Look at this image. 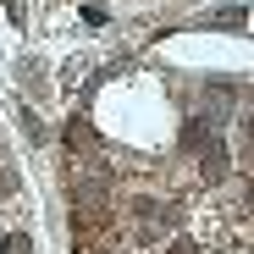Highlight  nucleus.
<instances>
[{
	"instance_id": "f257e3e1",
	"label": "nucleus",
	"mask_w": 254,
	"mask_h": 254,
	"mask_svg": "<svg viewBox=\"0 0 254 254\" xmlns=\"http://www.w3.org/2000/svg\"><path fill=\"white\" fill-rule=\"evenodd\" d=\"M227 177V144L210 138V155H204V183H221Z\"/></svg>"
},
{
	"instance_id": "f03ea898",
	"label": "nucleus",
	"mask_w": 254,
	"mask_h": 254,
	"mask_svg": "<svg viewBox=\"0 0 254 254\" xmlns=\"http://www.w3.org/2000/svg\"><path fill=\"white\" fill-rule=\"evenodd\" d=\"M66 144H72V149H77V144H94V133H89L83 122H66Z\"/></svg>"
},
{
	"instance_id": "7ed1b4c3",
	"label": "nucleus",
	"mask_w": 254,
	"mask_h": 254,
	"mask_svg": "<svg viewBox=\"0 0 254 254\" xmlns=\"http://www.w3.org/2000/svg\"><path fill=\"white\" fill-rule=\"evenodd\" d=\"M6 254H28V238H22V232H11V238H6Z\"/></svg>"
},
{
	"instance_id": "20e7f679",
	"label": "nucleus",
	"mask_w": 254,
	"mask_h": 254,
	"mask_svg": "<svg viewBox=\"0 0 254 254\" xmlns=\"http://www.w3.org/2000/svg\"><path fill=\"white\" fill-rule=\"evenodd\" d=\"M11 188H17V177H11V172H0V199H6Z\"/></svg>"
},
{
	"instance_id": "39448f33",
	"label": "nucleus",
	"mask_w": 254,
	"mask_h": 254,
	"mask_svg": "<svg viewBox=\"0 0 254 254\" xmlns=\"http://www.w3.org/2000/svg\"><path fill=\"white\" fill-rule=\"evenodd\" d=\"M166 254H199V249H193V243H183V238H177V243H172V249H166Z\"/></svg>"
}]
</instances>
